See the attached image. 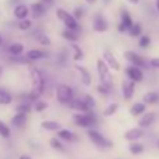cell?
Returning <instances> with one entry per match:
<instances>
[{
	"instance_id": "cell-12",
	"label": "cell",
	"mask_w": 159,
	"mask_h": 159,
	"mask_svg": "<svg viewBox=\"0 0 159 159\" xmlns=\"http://www.w3.org/2000/svg\"><path fill=\"white\" fill-rule=\"evenodd\" d=\"M47 10H48L47 4H44L42 2H34L30 6V14L33 16L35 20H38V18H42L47 14Z\"/></svg>"
},
{
	"instance_id": "cell-44",
	"label": "cell",
	"mask_w": 159,
	"mask_h": 159,
	"mask_svg": "<svg viewBox=\"0 0 159 159\" xmlns=\"http://www.w3.org/2000/svg\"><path fill=\"white\" fill-rule=\"evenodd\" d=\"M39 2H42V3H44V4H47V6H52V4H54V2H55V0H39Z\"/></svg>"
},
{
	"instance_id": "cell-21",
	"label": "cell",
	"mask_w": 159,
	"mask_h": 159,
	"mask_svg": "<svg viewBox=\"0 0 159 159\" xmlns=\"http://www.w3.org/2000/svg\"><path fill=\"white\" fill-rule=\"evenodd\" d=\"M141 116L142 117L138 120V127H141V128H148V127H151L156 118L155 113H152V111H149V113L145 111L144 114H141Z\"/></svg>"
},
{
	"instance_id": "cell-14",
	"label": "cell",
	"mask_w": 159,
	"mask_h": 159,
	"mask_svg": "<svg viewBox=\"0 0 159 159\" xmlns=\"http://www.w3.org/2000/svg\"><path fill=\"white\" fill-rule=\"evenodd\" d=\"M75 69H76V72H78V75H79L80 83L83 84V86H86V87L92 86V75H90L89 70H87L84 66H82V65H75Z\"/></svg>"
},
{
	"instance_id": "cell-24",
	"label": "cell",
	"mask_w": 159,
	"mask_h": 159,
	"mask_svg": "<svg viewBox=\"0 0 159 159\" xmlns=\"http://www.w3.org/2000/svg\"><path fill=\"white\" fill-rule=\"evenodd\" d=\"M147 111V104L144 102H138V103H134V104L129 107V114L132 117H138V116L144 114Z\"/></svg>"
},
{
	"instance_id": "cell-45",
	"label": "cell",
	"mask_w": 159,
	"mask_h": 159,
	"mask_svg": "<svg viewBox=\"0 0 159 159\" xmlns=\"http://www.w3.org/2000/svg\"><path fill=\"white\" fill-rule=\"evenodd\" d=\"M125 2H128L129 4H138L141 0H125Z\"/></svg>"
},
{
	"instance_id": "cell-5",
	"label": "cell",
	"mask_w": 159,
	"mask_h": 159,
	"mask_svg": "<svg viewBox=\"0 0 159 159\" xmlns=\"http://www.w3.org/2000/svg\"><path fill=\"white\" fill-rule=\"evenodd\" d=\"M87 137L92 141V144L96 145L100 149H110V148H113V142L107 137H104L100 131H97L96 128H87Z\"/></svg>"
},
{
	"instance_id": "cell-18",
	"label": "cell",
	"mask_w": 159,
	"mask_h": 159,
	"mask_svg": "<svg viewBox=\"0 0 159 159\" xmlns=\"http://www.w3.org/2000/svg\"><path fill=\"white\" fill-rule=\"evenodd\" d=\"M24 58L27 61H30V62H37V61H41V59H44V58H47V52H45L44 49L33 48L25 52Z\"/></svg>"
},
{
	"instance_id": "cell-48",
	"label": "cell",
	"mask_w": 159,
	"mask_h": 159,
	"mask_svg": "<svg viewBox=\"0 0 159 159\" xmlns=\"http://www.w3.org/2000/svg\"><path fill=\"white\" fill-rule=\"evenodd\" d=\"M155 6H156V10L159 11V0H156V2H155Z\"/></svg>"
},
{
	"instance_id": "cell-46",
	"label": "cell",
	"mask_w": 159,
	"mask_h": 159,
	"mask_svg": "<svg viewBox=\"0 0 159 159\" xmlns=\"http://www.w3.org/2000/svg\"><path fill=\"white\" fill-rule=\"evenodd\" d=\"M86 3H89V4H96L97 3V0H84Z\"/></svg>"
},
{
	"instance_id": "cell-9",
	"label": "cell",
	"mask_w": 159,
	"mask_h": 159,
	"mask_svg": "<svg viewBox=\"0 0 159 159\" xmlns=\"http://www.w3.org/2000/svg\"><path fill=\"white\" fill-rule=\"evenodd\" d=\"M132 17L129 16V13H128V10H121V13H120V23H118V25H117V30H118V33H121V34H124V33H127V31L129 30V27L132 25Z\"/></svg>"
},
{
	"instance_id": "cell-26",
	"label": "cell",
	"mask_w": 159,
	"mask_h": 159,
	"mask_svg": "<svg viewBox=\"0 0 159 159\" xmlns=\"http://www.w3.org/2000/svg\"><path fill=\"white\" fill-rule=\"evenodd\" d=\"M70 49H72V58L75 62H80V61L84 59V52L83 49L79 47L76 42H72V45H70Z\"/></svg>"
},
{
	"instance_id": "cell-27",
	"label": "cell",
	"mask_w": 159,
	"mask_h": 159,
	"mask_svg": "<svg viewBox=\"0 0 159 159\" xmlns=\"http://www.w3.org/2000/svg\"><path fill=\"white\" fill-rule=\"evenodd\" d=\"M41 128L45 129V131L57 132L58 129L62 128V127H61V124L58 123V121H55V120H44L41 123Z\"/></svg>"
},
{
	"instance_id": "cell-16",
	"label": "cell",
	"mask_w": 159,
	"mask_h": 159,
	"mask_svg": "<svg viewBox=\"0 0 159 159\" xmlns=\"http://www.w3.org/2000/svg\"><path fill=\"white\" fill-rule=\"evenodd\" d=\"M68 107H69L70 110H73L75 113H86V111L93 110V108H90L89 106L84 103L83 99H75V97H73L72 102L68 104Z\"/></svg>"
},
{
	"instance_id": "cell-31",
	"label": "cell",
	"mask_w": 159,
	"mask_h": 159,
	"mask_svg": "<svg viewBox=\"0 0 159 159\" xmlns=\"http://www.w3.org/2000/svg\"><path fill=\"white\" fill-rule=\"evenodd\" d=\"M127 33L129 34L131 38H137V37L142 35V25L139 23H132V25L129 27V30Z\"/></svg>"
},
{
	"instance_id": "cell-41",
	"label": "cell",
	"mask_w": 159,
	"mask_h": 159,
	"mask_svg": "<svg viewBox=\"0 0 159 159\" xmlns=\"http://www.w3.org/2000/svg\"><path fill=\"white\" fill-rule=\"evenodd\" d=\"M82 99L84 100V103H86V104L89 106L90 108H93L94 104H96V102H94V97H92V94H84Z\"/></svg>"
},
{
	"instance_id": "cell-22",
	"label": "cell",
	"mask_w": 159,
	"mask_h": 159,
	"mask_svg": "<svg viewBox=\"0 0 159 159\" xmlns=\"http://www.w3.org/2000/svg\"><path fill=\"white\" fill-rule=\"evenodd\" d=\"M27 118H28V114H25V113H16L11 117L10 123L16 128H23L25 125V123H27Z\"/></svg>"
},
{
	"instance_id": "cell-28",
	"label": "cell",
	"mask_w": 159,
	"mask_h": 159,
	"mask_svg": "<svg viewBox=\"0 0 159 159\" xmlns=\"http://www.w3.org/2000/svg\"><path fill=\"white\" fill-rule=\"evenodd\" d=\"M142 102H144L145 104H149V106L158 104L159 103V93L158 92H148V93L144 94Z\"/></svg>"
},
{
	"instance_id": "cell-37",
	"label": "cell",
	"mask_w": 159,
	"mask_h": 159,
	"mask_svg": "<svg viewBox=\"0 0 159 159\" xmlns=\"http://www.w3.org/2000/svg\"><path fill=\"white\" fill-rule=\"evenodd\" d=\"M97 92H99V94H102V96L107 97V96H110V94H111V92H113V87L107 86V84L100 83L99 86H97Z\"/></svg>"
},
{
	"instance_id": "cell-4",
	"label": "cell",
	"mask_w": 159,
	"mask_h": 159,
	"mask_svg": "<svg viewBox=\"0 0 159 159\" xmlns=\"http://www.w3.org/2000/svg\"><path fill=\"white\" fill-rule=\"evenodd\" d=\"M55 14H57V18L65 25V28H69V30H80V24L79 21L76 20L72 16V13H69L68 10L62 9V7H58L55 10Z\"/></svg>"
},
{
	"instance_id": "cell-40",
	"label": "cell",
	"mask_w": 159,
	"mask_h": 159,
	"mask_svg": "<svg viewBox=\"0 0 159 159\" xmlns=\"http://www.w3.org/2000/svg\"><path fill=\"white\" fill-rule=\"evenodd\" d=\"M38 42L41 45H44V47H48V45H51V39H49L48 35H45V34H41V35H38Z\"/></svg>"
},
{
	"instance_id": "cell-34",
	"label": "cell",
	"mask_w": 159,
	"mask_h": 159,
	"mask_svg": "<svg viewBox=\"0 0 159 159\" xmlns=\"http://www.w3.org/2000/svg\"><path fill=\"white\" fill-rule=\"evenodd\" d=\"M10 135H11V129H10V127L7 125L3 120H0V137L4 138V139H9Z\"/></svg>"
},
{
	"instance_id": "cell-13",
	"label": "cell",
	"mask_w": 159,
	"mask_h": 159,
	"mask_svg": "<svg viewBox=\"0 0 159 159\" xmlns=\"http://www.w3.org/2000/svg\"><path fill=\"white\" fill-rule=\"evenodd\" d=\"M135 82L129 80V79H127V80H123V83H121V93H123V97L125 100H131L132 97H134L135 94Z\"/></svg>"
},
{
	"instance_id": "cell-30",
	"label": "cell",
	"mask_w": 159,
	"mask_h": 159,
	"mask_svg": "<svg viewBox=\"0 0 159 159\" xmlns=\"http://www.w3.org/2000/svg\"><path fill=\"white\" fill-rule=\"evenodd\" d=\"M49 145H51L52 149L58 151V152H65V151H66L65 145L62 144V141H61L58 137H52V138L49 139Z\"/></svg>"
},
{
	"instance_id": "cell-7",
	"label": "cell",
	"mask_w": 159,
	"mask_h": 159,
	"mask_svg": "<svg viewBox=\"0 0 159 159\" xmlns=\"http://www.w3.org/2000/svg\"><path fill=\"white\" fill-rule=\"evenodd\" d=\"M124 58H125V61L129 63V65L138 66L141 69H144V68L148 66V61L145 59L142 55L137 54L135 51H124Z\"/></svg>"
},
{
	"instance_id": "cell-3",
	"label": "cell",
	"mask_w": 159,
	"mask_h": 159,
	"mask_svg": "<svg viewBox=\"0 0 159 159\" xmlns=\"http://www.w3.org/2000/svg\"><path fill=\"white\" fill-rule=\"evenodd\" d=\"M55 96H57V100L61 106H68L75 97V90L69 84L59 83L55 87Z\"/></svg>"
},
{
	"instance_id": "cell-15",
	"label": "cell",
	"mask_w": 159,
	"mask_h": 159,
	"mask_svg": "<svg viewBox=\"0 0 159 159\" xmlns=\"http://www.w3.org/2000/svg\"><path fill=\"white\" fill-rule=\"evenodd\" d=\"M144 135H145L144 128H141V127H134V128H129L124 132V138H125L127 141L132 142V141H138Z\"/></svg>"
},
{
	"instance_id": "cell-32",
	"label": "cell",
	"mask_w": 159,
	"mask_h": 159,
	"mask_svg": "<svg viewBox=\"0 0 159 159\" xmlns=\"http://www.w3.org/2000/svg\"><path fill=\"white\" fill-rule=\"evenodd\" d=\"M33 110V106L30 102H20L16 106V113H25V114H30V111Z\"/></svg>"
},
{
	"instance_id": "cell-20",
	"label": "cell",
	"mask_w": 159,
	"mask_h": 159,
	"mask_svg": "<svg viewBox=\"0 0 159 159\" xmlns=\"http://www.w3.org/2000/svg\"><path fill=\"white\" fill-rule=\"evenodd\" d=\"M61 35H62V38L65 39V41L70 42V44H72V42H78L79 38H80L79 30H69V28H63Z\"/></svg>"
},
{
	"instance_id": "cell-25",
	"label": "cell",
	"mask_w": 159,
	"mask_h": 159,
	"mask_svg": "<svg viewBox=\"0 0 159 159\" xmlns=\"http://www.w3.org/2000/svg\"><path fill=\"white\" fill-rule=\"evenodd\" d=\"M13 100H14V97L9 90L4 87H0V106H10Z\"/></svg>"
},
{
	"instance_id": "cell-10",
	"label": "cell",
	"mask_w": 159,
	"mask_h": 159,
	"mask_svg": "<svg viewBox=\"0 0 159 159\" xmlns=\"http://www.w3.org/2000/svg\"><path fill=\"white\" fill-rule=\"evenodd\" d=\"M92 27L96 33H106L108 30V23L106 20V17L102 13H97L93 17V23H92Z\"/></svg>"
},
{
	"instance_id": "cell-49",
	"label": "cell",
	"mask_w": 159,
	"mask_h": 159,
	"mask_svg": "<svg viewBox=\"0 0 159 159\" xmlns=\"http://www.w3.org/2000/svg\"><path fill=\"white\" fill-rule=\"evenodd\" d=\"M3 45V37H2V34H0V47Z\"/></svg>"
},
{
	"instance_id": "cell-6",
	"label": "cell",
	"mask_w": 159,
	"mask_h": 159,
	"mask_svg": "<svg viewBox=\"0 0 159 159\" xmlns=\"http://www.w3.org/2000/svg\"><path fill=\"white\" fill-rule=\"evenodd\" d=\"M96 69H97V75H99V80L100 83L107 84V86L113 87V76H111V69L107 66V63L100 58L96 62Z\"/></svg>"
},
{
	"instance_id": "cell-8",
	"label": "cell",
	"mask_w": 159,
	"mask_h": 159,
	"mask_svg": "<svg viewBox=\"0 0 159 159\" xmlns=\"http://www.w3.org/2000/svg\"><path fill=\"white\" fill-rule=\"evenodd\" d=\"M124 72H125L127 79L135 82V83H139V82H142V79H144V72H142V69L138 68V66L127 65L125 69H124Z\"/></svg>"
},
{
	"instance_id": "cell-35",
	"label": "cell",
	"mask_w": 159,
	"mask_h": 159,
	"mask_svg": "<svg viewBox=\"0 0 159 159\" xmlns=\"http://www.w3.org/2000/svg\"><path fill=\"white\" fill-rule=\"evenodd\" d=\"M33 108L37 111V113H42V111H45L47 108H48V103L44 102V100H41V99H38V100L34 102Z\"/></svg>"
},
{
	"instance_id": "cell-51",
	"label": "cell",
	"mask_w": 159,
	"mask_h": 159,
	"mask_svg": "<svg viewBox=\"0 0 159 159\" xmlns=\"http://www.w3.org/2000/svg\"><path fill=\"white\" fill-rule=\"evenodd\" d=\"M104 3H106V4H108V3H110V0H104Z\"/></svg>"
},
{
	"instance_id": "cell-36",
	"label": "cell",
	"mask_w": 159,
	"mask_h": 159,
	"mask_svg": "<svg viewBox=\"0 0 159 159\" xmlns=\"http://www.w3.org/2000/svg\"><path fill=\"white\" fill-rule=\"evenodd\" d=\"M33 27V21L28 20V18H24V20H18L17 23V28L20 31H27Z\"/></svg>"
},
{
	"instance_id": "cell-39",
	"label": "cell",
	"mask_w": 159,
	"mask_h": 159,
	"mask_svg": "<svg viewBox=\"0 0 159 159\" xmlns=\"http://www.w3.org/2000/svg\"><path fill=\"white\" fill-rule=\"evenodd\" d=\"M68 57H69L68 49H62V51L58 54V63H59V65H65L66 61H68Z\"/></svg>"
},
{
	"instance_id": "cell-19",
	"label": "cell",
	"mask_w": 159,
	"mask_h": 159,
	"mask_svg": "<svg viewBox=\"0 0 159 159\" xmlns=\"http://www.w3.org/2000/svg\"><path fill=\"white\" fill-rule=\"evenodd\" d=\"M57 137L62 142H75V141H78L76 134L72 132L70 129H68V128H59L57 131Z\"/></svg>"
},
{
	"instance_id": "cell-43",
	"label": "cell",
	"mask_w": 159,
	"mask_h": 159,
	"mask_svg": "<svg viewBox=\"0 0 159 159\" xmlns=\"http://www.w3.org/2000/svg\"><path fill=\"white\" fill-rule=\"evenodd\" d=\"M148 65L153 69H159V58H152V59L148 62Z\"/></svg>"
},
{
	"instance_id": "cell-50",
	"label": "cell",
	"mask_w": 159,
	"mask_h": 159,
	"mask_svg": "<svg viewBox=\"0 0 159 159\" xmlns=\"http://www.w3.org/2000/svg\"><path fill=\"white\" fill-rule=\"evenodd\" d=\"M2 73H3V68L0 66V76H2Z\"/></svg>"
},
{
	"instance_id": "cell-29",
	"label": "cell",
	"mask_w": 159,
	"mask_h": 159,
	"mask_svg": "<svg viewBox=\"0 0 159 159\" xmlns=\"http://www.w3.org/2000/svg\"><path fill=\"white\" fill-rule=\"evenodd\" d=\"M128 151L132 155H141L145 151V147L138 141H132V142H129V145H128Z\"/></svg>"
},
{
	"instance_id": "cell-2",
	"label": "cell",
	"mask_w": 159,
	"mask_h": 159,
	"mask_svg": "<svg viewBox=\"0 0 159 159\" xmlns=\"http://www.w3.org/2000/svg\"><path fill=\"white\" fill-rule=\"evenodd\" d=\"M73 123L80 128H94L97 125V116L93 110L86 113H76L73 114Z\"/></svg>"
},
{
	"instance_id": "cell-47",
	"label": "cell",
	"mask_w": 159,
	"mask_h": 159,
	"mask_svg": "<svg viewBox=\"0 0 159 159\" xmlns=\"http://www.w3.org/2000/svg\"><path fill=\"white\" fill-rule=\"evenodd\" d=\"M18 159H31V158L28 155H20V158H18Z\"/></svg>"
},
{
	"instance_id": "cell-33",
	"label": "cell",
	"mask_w": 159,
	"mask_h": 159,
	"mask_svg": "<svg viewBox=\"0 0 159 159\" xmlns=\"http://www.w3.org/2000/svg\"><path fill=\"white\" fill-rule=\"evenodd\" d=\"M118 108H120V104H118V103H110V104L104 108L103 116H104V117H111V116H114L116 113H117Z\"/></svg>"
},
{
	"instance_id": "cell-52",
	"label": "cell",
	"mask_w": 159,
	"mask_h": 159,
	"mask_svg": "<svg viewBox=\"0 0 159 159\" xmlns=\"http://www.w3.org/2000/svg\"><path fill=\"white\" fill-rule=\"evenodd\" d=\"M158 148H159V141H158Z\"/></svg>"
},
{
	"instance_id": "cell-23",
	"label": "cell",
	"mask_w": 159,
	"mask_h": 159,
	"mask_svg": "<svg viewBox=\"0 0 159 159\" xmlns=\"http://www.w3.org/2000/svg\"><path fill=\"white\" fill-rule=\"evenodd\" d=\"M24 44H21V42H11V44L7 47V52H9L11 57H20V55L24 54Z\"/></svg>"
},
{
	"instance_id": "cell-1",
	"label": "cell",
	"mask_w": 159,
	"mask_h": 159,
	"mask_svg": "<svg viewBox=\"0 0 159 159\" xmlns=\"http://www.w3.org/2000/svg\"><path fill=\"white\" fill-rule=\"evenodd\" d=\"M30 83H31V89L27 94V99L30 103H34L35 100L41 99V96L45 92V76L42 73L41 69L38 68H31L30 69Z\"/></svg>"
},
{
	"instance_id": "cell-38",
	"label": "cell",
	"mask_w": 159,
	"mask_h": 159,
	"mask_svg": "<svg viewBox=\"0 0 159 159\" xmlns=\"http://www.w3.org/2000/svg\"><path fill=\"white\" fill-rule=\"evenodd\" d=\"M138 45L141 48H148L151 45V37L149 35H139L138 37Z\"/></svg>"
},
{
	"instance_id": "cell-11",
	"label": "cell",
	"mask_w": 159,
	"mask_h": 159,
	"mask_svg": "<svg viewBox=\"0 0 159 159\" xmlns=\"http://www.w3.org/2000/svg\"><path fill=\"white\" fill-rule=\"evenodd\" d=\"M103 61H104L106 63H107V66L110 68L111 70H114V72H118V70H121V63L117 61V58L114 57V54L111 51H108V49H106L104 52H103Z\"/></svg>"
},
{
	"instance_id": "cell-17",
	"label": "cell",
	"mask_w": 159,
	"mask_h": 159,
	"mask_svg": "<svg viewBox=\"0 0 159 159\" xmlns=\"http://www.w3.org/2000/svg\"><path fill=\"white\" fill-rule=\"evenodd\" d=\"M13 16H14L17 20L28 18V16H30V6H27V4H24V3L16 4V7L13 9Z\"/></svg>"
},
{
	"instance_id": "cell-42",
	"label": "cell",
	"mask_w": 159,
	"mask_h": 159,
	"mask_svg": "<svg viewBox=\"0 0 159 159\" xmlns=\"http://www.w3.org/2000/svg\"><path fill=\"white\" fill-rule=\"evenodd\" d=\"M72 16L79 21L82 17H83V9H82V7H76V9L72 11Z\"/></svg>"
}]
</instances>
